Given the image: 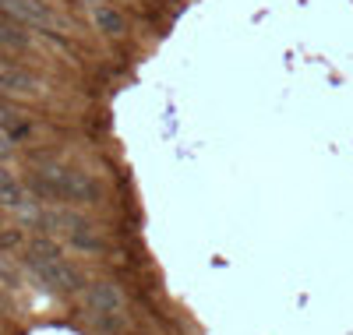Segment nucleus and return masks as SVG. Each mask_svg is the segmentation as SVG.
I'll return each mask as SVG.
<instances>
[{"instance_id":"nucleus-1","label":"nucleus","mask_w":353,"mask_h":335,"mask_svg":"<svg viewBox=\"0 0 353 335\" xmlns=\"http://www.w3.org/2000/svg\"><path fill=\"white\" fill-rule=\"evenodd\" d=\"M32 187L46 201H71V205H96L103 201V187L92 173H81L74 166L46 163L32 173Z\"/></svg>"},{"instance_id":"nucleus-2","label":"nucleus","mask_w":353,"mask_h":335,"mask_svg":"<svg viewBox=\"0 0 353 335\" xmlns=\"http://www.w3.org/2000/svg\"><path fill=\"white\" fill-rule=\"evenodd\" d=\"M28 268L36 272V279H39L46 290L64 293V296L81 293V290L88 286V283H85V272H81L74 261H68L64 254H61V258H50V261H28Z\"/></svg>"},{"instance_id":"nucleus-3","label":"nucleus","mask_w":353,"mask_h":335,"mask_svg":"<svg viewBox=\"0 0 353 335\" xmlns=\"http://www.w3.org/2000/svg\"><path fill=\"white\" fill-rule=\"evenodd\" d=\"M85 307L92 318L106 321V325H117L124 314V293L117 283H92L85 290Z\"/></svg>"},{"instance_id":"nucleus-4","label":"nucleus","mask_w":353,"mask_h":335,"mask_svg":"<svg viewBox=\"0 0 353 335\" xmlns=\"http://www.w3.org/2000/svg\"><path fill=\"white\" fill-rule=\"evenodd\" d=\"M50 226H61L64 236L74 243L78 251H103V240L96 233V226L88 223L85 216H78V212H53V216H46Z\"/></svg>"},{"instance_id":"nucleus-5","label":"nucleus","mask_w":353,"mask_h":335,"mask_svg":"<svg viewBox=\"0 0 353 335\" xmlns=\"http://www.w3.org/2000/svg\"><path fill=\"white\" fill-rule=\"evenodd\" d=\"M85 14H88V21H92L96 32L106 36V39L128 36V18H124V11L117 8V4H110V0H88Z\"/></svg>"},{"instance_id":"nucleus-6","label":"nucleus","mask_w":353,"mask_h":335,"mask_svg":"<svg viewBox=\"0 0 353 335\" xmlns=\"http://www.w3.org/2000/svg\"><path fill=\"white\" fill-rule=\"evenodd\" d=\"M0 92H8V96H36L39 81L28 71L14 68V64H4V68H0Z\"/></svg>"},{"instance_id":"nucleus-7","label":"nucleus","mask_w":353,"mask_h":335,"mask_svg":"<svg viewBox=\"0 0 353 335\" xmlns=\"http://www.w3.org/2000/svg\"><path fill=\"white\" fill-rule=\"evenodd\" d=\"M0 205L4 208H25V184L8 166H0Z\"/></svg>"},{"instance_id":"nucleus-8","label":"nucleus","mask_w":353,"mask_h":335,"mask_svg":"<svg viewBox=\"0 0 353 335\" xmlns=\"http://www.w3.org/2000/svg\"><path fill=\"white\" fill-rule=\"evenodd\" d=\"M28 258L25 261H50V258H61L64 254V247L57 240H50V236H32L28 240V251H25Z\"/></svg>"},{"instance_id":"nucleus-9","label":"nucleus","mask_w":353,"mask_h":335,"mask_svg":"<svg viewBox=\"0 0 353 335\" xmlns=\"http://www.w3.org/2000/svg\"><path fill=\"white\" fill-rule=\"evenodd\" d=\"M0 128H8V131H11L14 138L21 134V128H18V116H14V110H11V106H8L4 99H0Z\"/></svg>"},{"instance_id":"nucleus-10","label":"nucleus","mask_w":353,"mask_h":335,"mask_svg":"<svg viewBox=\"0 0 353 335\" xmlns=\"http://www.w3.org/2000/svg\"><path fill=\"white\" fill-rule=\"evenodd\" d=\"M11 152H14V134L8 128H0V159H8Z\"/></svg>"},{"instance_id":"nucleus-11","label":"nucleus","mask_w":353,"mask_h":335,"mask_svg":"<svg viewBox=\"0 0 353 335\" xmlns=\"http://www.w3.org/2000/svg\"><path fill=\"white\" fill-rule=\"evenodd\" d=\"M18 240H21V233H18V230H8V233H0V251H4V247H14Z\"/></svg>"},{"instance_id":"nucleus-12","label":"nucleus","mask_w":353,"mask_h":335,"mask_svg":"<svg viewBox=\"0 0 353 335\" xmlns=\"http://www.w3.org/2000/svg\"><path fill=\"white\" fill-rule=\"evenodd\" d=\"M99 335H121V332H99Z\"/></svg>"}]
</instances>
